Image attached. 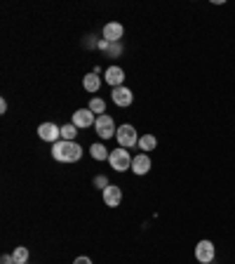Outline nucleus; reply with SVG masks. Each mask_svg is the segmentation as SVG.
<instances>
[{
  "label": "nucleus",
  "instance_id": "nucleus-1",
  "mask_svg": "<svg viewBox=\"0 0 235 264\" xmlns=\"http://www.w3.org/2000/svg\"><path fill=\"white\" fill-rule=\"evenodd\" d=\"M52 158L59 163H75L83 158V147L78 142L59 140L57 144H52Z\"/></svg>",
  "mask_w": 235,
  "mask_h": 264
},
{
  "label": "nucleus",
  "instance_id": "nucleus-2",
  "mask_svg": "<svg viewBox=\"0 0 235 264\" xmlns=\"http://www.w3.org/2000/svg\"><path fill=\"white\" fill-rule=\"evenodd\" d=\"M108 163H111V168L115 170V172H125V170H132V156L127 154V149H115V151H111V156H108Z\"/></svg>",
  "mask_w": 235,
  "mask_h": 264
},
{
  "label": "nucleus",
  "instance_id": "nucleus-3",
  "mask_svg": "<svg viewBox=\"0 0 235 264\" xmlns=\"http://www.w3.org/2000/svg\"><path fill=\"white\" fill-rule=\"evenodd\" d=\"M94 130H97V135H99L101 140H111V137H115V135H118V130H115V123H113V118L108 116V113H104V116H97Z\"/></svg>",
  "mask_w": 235,
  "mask_h": 264
},
{
  "label": "nucleus",
  "instance_id": "nucleus-4",
  "mask_svg": "<svg viewBox=\"0 0 235 264\" xmlns=\"http://www.w3.org/2000/svg\"><path fill=\"white\" fill-rule=\"evenodd\" d=\"M214 255H216V248H214L212 241H200L198 245H195V259H198L200 264H212Z\"/></svg>",
  "mask_w": 235,
  "mask_h": 264
},
{
  "label": "nucleus",
  "instance_id": "nucleus-5",
  "mask_svg": "<svg viewBox=\"0 0 235 264\" xmlns=\"http://www.w3.org/2000/svg\"><path fill=\"white\" fill-rule=\"evenodd\" d=\"M115 140L120 142L122 149H129V147H134V144H139L136 130L132 127V125H122V127H118V135H115Z\"/></svg>",
  "mask_w": 235,
  "mask_h": 264
},
{
  "label": "nucleus",
  "instance_id": "nucleus-6",
  "mask_svg": "<svg viewBox=\"0 0 235 264\" xmlns=\"http://www.w3.org/2000/svg\"><path fill=\"white\" fill-rule=\"evenodd\" d=\"M38 137L43 142H52V144H57L59 137H61V127H57L54 123H43L38 127Z\"/></svg>",
  "mask_w": 235,
  "mask_h": 264
},
{
  "label": "nucleus",
  "instance_id": "nucleus-7",
  "mask_svg": "<svg viewBox=\"0 0 235 264\" xmlns=\"http://www.w3.org/2000/svg\"><path fill=\"white\" fill-rule=\"evenodd\" d=\"M97 123V113H92L90 109H78L73 113V125L75 127H94Z\"/></svg>",
  "mask_w": 235,
  "mask_h": 264
},
{
  "label": "nucleus",
  "instance_id": "nucleus-8",
  "mask_svg": "<svg viewBox=\"0 0 235 264\" xmlns=\"http://www.w3.org/2000/svg\"><path fill=\"white\" fill-rule=\"evenodd\" d=\"M111 99H113L115 106H122V109H125V106H129V104L134 102V95H132V90H129V88H125V85H122V88H115L113 90Z\"/></svg>",
  "mask_w": 235,
  "mask_h": 264
},
{
  "label": "nucleus",
  "instance_id": "nucleus-9",
  "mask_svg": "<svg viewBox=\"0 0 235 264\" xmlns=\"http://www.w3.org/2000/svg\"><path fill=\"white\" fill-rule=\"evenodd\" d=\"M104 78L111 88H122V81H125V71H122L120 66H108L106 71H104Z\"/></svg>",
  "mask_w": 235,
  "mask_h": 264
},
{
  "label": "nucleus",
  "instance_id": "nucleus-10",
  "mask_svg": "<svg viewBox=\"0 0 235 264\" xmlns=\"http://www.w3.org/2000/svg\"><path fill=\"white\" fill-rule=\"evenodd\" d=\"M104 203H106L108 208H118L122 203V191L120 186H115V184H111L108 189H104Z\"/></svg>",
  "mask_w": 235,
  "mask_h": 264
},
{
  "label": "nucleus",
  "instance_id": "nucleus-11",
  "mask_svg": "<svg viewBox=\"0 0 235 264\" xmlns=\"http://www.w3.org/2000/svg\"><path fill=\"white\" fill-rule=\"evenodd\" d=\"M122 33H125V29H122V24H118V22H111L104 26V40H108V43H120Z\"/></svg>",
  "mask_w": 235,
  "mask_h": 264
},
{
  "label": "nucleus",
  "instance_id": "nucleus-12",
  "mask_svg": "<svg viewBox=\"0 0 235 264\" xmlns=\"http://www.w3.org/2000/svg\"><path fill=\"white\" fill-rule=\"evenodd\" d=\"M148 170H150V158L146 154H139L132 158V172H134V175L141 177V175H146Z\"/></svg>",
  "mask_w": 235,
  "mask_h": 264
},
{
  "label": "nucleus",
  "instance_id": "nucleus-13",
  "mask_svg": "<svg viewBox=\"0 0 235 264\" xmlns=\"http://www.w3.org/2000/svg\"><path fill=\"white\" fill-rule=\"evenodd\" d=\"M99 85H101V78H99V74H87L85 78H83V88L87 90V92H97L99 90Z\"/></svg>",
  "mask_w": 235,
  "mask_h": 264
},
{
  "label": "nucleus",
  "instance_id": "nucleus-14",
  "mask_svg": "<svg viewBox=\"0 0 235 264\" xmlns=\"http://www.w3.org/2000/svg\"><path fill=\"white\" fill-rule=\"evenodd\" d=\"M90 154H92L94 161H108V156H111V154H108V149L104 147V144H99V142L90 147Z\"/></svg>",
  "mask_w": 235,
  "mask_h": 264
},
{
  "label": "nucleus",
  "instance_id": "nucleus-15",
  "mask_svg": "<svg viewBox=\"0 0 235 264\" xmlns=\"http://www.w3.org/2000/svg\"><path fill=\"white\" fill-rule=\"evenodd\" d=\"M155 147H158V140L153 137V135H143V137H139V149H141L143 154H146V151H153Z\"/></svg>",
  "mask_w": 235,
  "mask_h": 264
},
{
  "label": "nucleus",
  "instance_id": "nucleus-16",
  "mask_svg": "<svg viewBox=\"0 0 235 264\" xmlns=\"http://www.w3.org/2000/svg\"><path fill=\"white\" fill-rule=\"evenodd\" d=\"M87 109L92 111V113H99V116H104V111H106V102L104 99H99V97H94V99H90V106Z\"/></svg>",
  "mask_w": 235,
  "mask_h": 264
},
{
  "label": "nucleus",
  "instance_id": "nucleus-17",
  "mask_svg": "<svg viewBox=\"0 0 235 264\" xmlns=\"http://www.w3.org/2000/svg\"><path fill=\"white\" fill-rule=\"evenodd\" d=\"M75 135H78V127H75L73 123H68V125H64V127H61V140L75 142Z\"/></svg>",
  "mask_w": 235,
  "mask_h": 264
},
{
  "label": "nucleus",
  "instance_id": "nucleus-18",
  "mask_svg": "<svg viewBox=\"0 0 235 264\" xmlns=\"http://www.w3.org/2000/svg\"><path fill=\"white\" fill-rule=\"evenodd\" d=\"M12 257H15V264H26L29 262V250L24 248H15V252H12Z\"/></svg>",
  "mask_w": 235,
  "mask_h": 264
},
{
  "label": "nucleus",
  "instance_id": "nucleus-19",
  "mask_svg": "<svg viewBox=\"0 0 235 264\" xmlns=\"http://www.w3.org/2000/svg\"><path fill=\"white\" fill-rule=\"evenodd\" d=\"M108 54H111V57H120L122 54V45L120 43H108Z\"/></svg>",
  "mask_w": 235,
  "mask_h": 264
},
{
  "label": "nucleus",
  "instance_id": "nucleus-20",
  "mask_svg": "<svg viewBox=\"0 0 235 264\" xmlns=\"http://www.w3.org/2000/svg\"><path fill=\"white\" fill-rule=\"evenodd\" d=\"M94 186H97V189H101V191H104V189H108L111 184H108V179H106V177H104V175H97V177H94Z\"/></svg>",
  "mask_w": 235,
  "mask_h": 264
},
{
  "label": "nucleus",
  "instance_id": "nucleus-21",
  "mask_svg": "<svg viewBox=\"0 0 235 264\" xmlns=\"http://www.w3.org/2000/svg\"><path fill=\"white\" fill-rule=\"evenodd\" d=\"M0 262H3V264H15V257H12V255H3V257H0Z\"/></svg>",
  "mask_w": 235,
  "mask_h": 264
},
{
  "label": "nucleus",
  "instance_id": "nucleus-22",
  "mask_svg": "<svg viewBox=\"0 0 235 264\" xmlns=\"http://www.w3.org/2000/svg\"><path fill=\"white\" fill-rule=\"evenodd\" d=\"M73 264H92V259H90V257H75Z\"/></svg>",
  "mask_w": 235,
  "mask_h": 264
},
{
  "label": "nucleus",
  "instance_id": "nucleus-23",
  "mask_svg": "<svg viewBox=\"0 0 235 264\" xmlns=\"http://www.w3.org/2000/svg\"><path fill=\"white\" fill-rule=\"evenodd\" d=\"M0 113H8V102L5 99H0Z\"/></svg>",
  "mask_w": 235,
  "mask_h": 264
}]
</instances>
